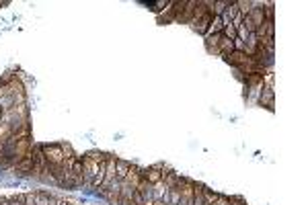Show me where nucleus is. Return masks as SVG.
Listing matches in <instances>:
<instances>
[{"mask_svg": "<svg viewBox=\"0 0 308 205\" xmlns=\"http://www.w3.org/2000/svg\"><path fill=\"white\" fill-rule=\"evenodd\" d=\"M212 19H214V17H212V12H205V15H204L202 19L193 21V23H189V25H191V29H193L195 33H200V35H205L207 27H209V21H212Z\"/></svg>", "mask_w": 308, "mask_h": 205, "instance_id": "7", "label": "nucleus"}, {"mask_svg": "<svg viewBox=\"0 0 308 205\" xmlns=\"http://www.w3.org/2000/svg\"><path fill=\"white\" fill-rule=\"evenodd\" d=\"M23 203H25V193H17V195L8 197V201H6V205H23Z\"/></svg>", "mask_w": 308, "mask_h": 205, "instance_id": "22", "label": "nucleus"}, {"mask_svg": "<svg viewBox=\"0 0 308 205\" xmlns=\"http://www.w3.org/2000/svg\"><path fill=\"white\" fill-rule=\"evenodd\" d=\"M6 201H8V197H4V195H0V205H6Z\"/></svg>", "mask_w": 308, "mask_h": 205, "instance_id": "28", "label": "nucleus"}, {"mask_svg": "<svg viewBox=\"0 0 308 205\" xmlns=\"http://www.w3.org/2000/svg\"><path fill=\"white\" fill-rule=\"evenodd\" d=\"M230 203H232V197H228V195H220V197L216 199L214 205H230Z\"/></svg>", "mask_w": 308, "mask_h": 205, "instance_id": "23", "label": "nucleus"}, {"mask_svg": "<svg viewBox=\"0 0 308 205\" xmlns=\"http://www.w3.org/2000/svg\"><path fill=\"white\" fill-rule=\"evenodd\" d=\"M58 203H60V197H53V195L50 197V205H58Z\"/></svg>", "mask_w": 308, "mask_h": 205, "instance_id": "26", "label": "nucleus"}, {"mask_svg": "<svg viewBox=\"0 0 308 205\" xmlns=\"http://www.w3.org/2000/svg\"><path fill=\"white\" fill-rule=\"evenodd\" d=\"M230 205H247V201L243 197H232V203Z\"/></svg>", "mask_w": 308, "mask_h": 205, "instance_id": "25", "label": "nucleus"}, {"mask_svg": "<svg viewBox=\"0 0 308 205\" xmlns=\"http://www.w3.org/2000/svg\"><path fill=\"white\" fill-rule=\"evenodd\" d=\"M181 179V174L177 172V170H171V172H166V176L162 179V183H164V187L166 189H171V187H175V183Z\"/></svg>", "mask_w": 308, "mask_h": 205, "instance_id": "18", "label": "nucleus"}, {"mask_svg": "<svg viewBox=\"0 0 308 205\" xmlns=\"http://www.w3.org/2000/svg\"><path fill=\"white\" fill-rule=\"evenodd\" d=\"M80 160H82V179H85V185L91 187V181L95 179V174H97V170H99V164H101V162L91 160L87 154L80 156Z\"/></svg>", "mask_w": 308, "mask_h": 205, "instance_id": "2", "label": "nucleus"}, {"mask_svg": "<svg viewBox=\"0 0 308 205\" xmlns=\"http://www.w3.org/2000/svg\"><path fill=\"white\" fill-rule=\"evenodd\" d=\"M175 17H177V12H175V6L173 2H166V8L162 12H158V25H169V23H175Z\"/></svg>", "mask_w": 308, "mask_h": 205, "instance_id": "8", "label": "nucleus"}, {"mask_svg": "<svg viewBox=\"0 0 308 205\" xmlns=\"http://www.w3.org/2000/svg\"><path fill=\"white\" fill-rule=\"evenodd\" d=\"M195 4H198V0H187L185 8H183V10H181L179 15H177L175 23H181V25H189V23H191V19H193V10H195Z\"/></svg>", "mask_w": 308, "mask_h": 205, "instance_id": "5", "label": "nucleus"}, {"mask_svg": "<svg viewBox=\"0 0 308 205\" xmlns=\"http://www.w3.org/2000/svg\"><path fill=\"white\" fill-rule=\"evenodd\" d=\"M263 17H265V21H275V4L273 2H263Z\"/></svg>", "mask_w": 308, "mask_h": 205, "instance_id": "19", "label": "nucleus"}, {"mask_svg": "<svg viewBox=\"0 0 308 205\" xmlns=\"http://www.w3.org/2000/svg\"><path fill=\"white\" fill-rule=\"evenodd\" d=\"M275 94H273V88H265L263 86V90H261V94H259V105L261 107H265V109H269V111H273V107H275Z\"/></svg>", "mask_w": 308, "mask_h": 205, "instance_id": "9", "label": "nucleus"}, {"mask_svg": "<svg viewBox=\"0 0 308 205\" xmlns=\"http://www.w3.org/2000/svg\"><path fill=\"white\" fill-rule=\"evenodd\" d=\"M58 205H76V203H74V201H68V199H60Z\"/></svg>", "mask_w": 308, "mask_h": 205, "instance_id": "27", "label": "nucleus"}, {"mask_svg": "<svg viewBox=\"0 0 308 205\" xmlns=\"http://www.w3.org/2000/svg\"><path fill=\"white\" fill-rule=\"evenodd\" d=\"M224 29V23H222V17H214L212 21H209V27H207V31L205 35H214V33H222Z\"/></svg>", "mask_w": 308, "mask_h": 205, "instance_id": "17", "label": "nucleus"}, {"mask_svg": "<svg viewBox=\"0 0 308 205\" xmlns=\"http://www.w3.org/2000/svg\"><path fill=\"white\" fill-rule=\"evenodd\" d=\"M31 168H33V156L29 154V156H27V158H23L21 162H17L15 164V172H29L31 174Z\"/></svg>", "mask_w": 308, "mask_h": 205, "instance_id": "16", "label": "nucleus"}, {"mask_svg": "<svg viewBox=\"0 0 308 205\" xmlns=\"http://www.w3.org/2000/svg\"><path fill=\"white\" fill-rule=\"evenodd\" d=\"M193 187H195V181L187 179L185 176V183L181 187V195H179V203L177 205H189L191 199H193Z\"/></svg>", "mask_w": 308, "mask_h": 205, "instance_id": "4", "label": "nucleus"}, {"mask_svg": "<svg viewBox=\"0 0 308 205\" xmlns=\"http://www.w3.org/2000/svg\"><path fill=\"white\" fill-rule=\"evenodd\" d=\"M204 191H205V185H202V183H195V187H193V199H191V203H189V205H205Z\"/></svg>", "mask_w": 308, "mask_h": 205, "instance_id": "14", "label": "nucleus"}, {"mask_svg": "<svg viewBox=\"0 0 308 205\" xmlns=\"http://www.w3.org/2000/svg\"><path fill=\"white\" fill-rule=\"evenodd\" d=\"M23 205H35V193H25V203Z\"/></svg>", "mask_w": 308, "mask_h": 205, "instance_id": "24", "label": "nucleus"}, {"mask_svg": "<svg viewBox=\"0 0 308 205\" xmlns=\"http://www.w3.org/2000/svg\"><path fill=\"white\" fill-rule=\"evenodd\" d=\"M41 152H44L50 168H55L66 160L64 156V150H62V144H41Z\"/></svg>", "mask_w": 308, "mask_h": 205, "instance_id": "1", "label": "nucleus"}, {"mask_svg": "<svg viewBox=\"0 0 308 205\" xmlns=\"http://www.w3.org/2000/svg\"><path fill=\"white\" fill-rule=\"evenodd\" d=\"M87 156L95 162H105L107 160V152H97V150H91V152H87Z\"/></svg>", "mask_w": 308, "mask_h": 205, "instance_id": "21", "label": "nucleus"}, {"mask_svg": "<svg viewBox=\"0 0 308 205\" xmlns=\"http://www.w3.org/2000/svg\"><path fill=\"white\" fill-rule=\"evenodd\" d=\"M232 51H234V43H232V39H228V37H224V35H222L220 43H218V56L226 58L228 53H232Z\"/></svg>", "mask_w": 308, "mask_h": 205, "instance_id": "13", "label": "nucleus"}, {"mask_svg": "<svg viewBox=\"0 0 308 205\" xmlns=\"http://www.w3.org/2000/svg\"><path fill=\"white\" fill-rule=\"evenodd\" d=\"M130 166H132V162H130V160H121V158H117V164H115V176H117V181H123V179H125V174H128Z\"/></svg>", "mask_w": 308, "mask_h": 205, "instance_id": "15", "label": "nucleus"}, {"mask_svg": "<svg viewBox=\"0 0 308 205\" xmlns=\"http://www.w3.org/2000/svg\"><path fill=\"white\" fill-rule=\"evenodd\" d=\"M50 197L44 191H35V205H50Z\"/></svg>", "mask_w": 308, "mask_h": 205, "instance_id": "20", "label": "nucleus"}, {"mask_svg": "<svg viewBox=\"0 0 308 205\" xmlns=\"http://www.w3.org/2000/svg\"><path fill=\"white\" fill-rule=\"evenodd\" d=\"M123 181L136 189V187L140 185V181H142V168H140L138 164L132 162V166H130V170H128V174H125V179H123Z\"/></svg>", "mask_w": 308, "mask_h": 205, "instance_id": "6", "label": "nucleus"}, {"mask_svg": "<svg viewBox=\"0 0 308 205\" xmlns=\"http://www.w3.org/2000/svg\"><path fill=\"white\" fill-rule=\"evenodd\" d=\"M142 176L150 183V185H156V183H160L162 181V172L160 170H156L154 166H148V168H142Z\"/></svg>", "mask_w": 308, "mask_h": 205, "instance_id": "10", "label": "nucleus"}, {"mask_svg": "<svg viewBox=\"0 0 308 205\" xmlns=\"http://www.w3.org/2000/svg\"><path fill=\"white\" fill-rule=\"evenodd\" d=\"M6 4H8V2H0V6H6Z\"/></svg>", "mask_w": 308, "mask_h": 205, "instance_id": "29", "label": "nucleus"}, {"mask_svg": "<svg viewBox=\"0 0 308 205\" xmlns=\"http://www.w3.org/2000/svg\"><path fill=\"white\" fill-rule=\"evenodd\" d=\"M222 39V33H214V35H205V49L207 53H214L218 56V43Z\"/></svg>", "mask_w": 308, "mask_h": 205, "instance_id": "11", "label": "nucleus"}, {"mask_svg": "<svg viewBox=\"0 0 308 205\" xmlns=\"http://www.w3.org/2000/svg\"><path fill=\"white\" fill-rule=\"evenodd\" d=\"M245 84H247V88H249V92H247L249 97L261 94V90H263V76H259V74H251V76H247Z\"/></svg>", "mask_w": 308, "mask_h": 205, "instance_id": "3", "label": "nucleus"}, {"mask_svg": "<svg viewBox=\"0 0 308 205\" xmlns=\"http://www.w3.org/2000/svg\"><path fill=\"white\" fill-rule=\"evenodd\" d=\"M72 176H74L76 187L85 185V179H82V160H80V156H74V160H72Z\"/></svg>", "mask_w": 308, "mask_h": 205, "instance_id": "12", "label": "nucleus"}]
</instances>
